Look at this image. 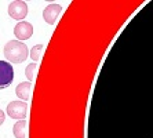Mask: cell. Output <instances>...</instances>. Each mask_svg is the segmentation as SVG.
Here are the masks:
<instances>
[{
	"instance_id": "6da1fadb",
	"label": "cell",
	"mask_w": 153,
	"mask_h": 138,
	"mask_svg": "<svg viewBox=\"0 0 153 138\" xmlns=\"http://www.w3.org/2000/svg\"><path fill=\"white\" fill-rule=\"evenodd\" d=\"M3 51L4 57L7 58L8 62H14V64L24 62L29 55V50L26 44L19 40H10L8 43H6Z\"/></svg>"
},
{
	"instance_id": "7a4b0ae2",
	"label": "cell",
	"mask_w": 153,
	"mask_h": 138,
	"mask_svg": "<svg viewBox=\"0 0 153 138\" xmlns=\"http://www.w3.org/2000/svg\"><path fill=\"white\" fill-rule=\"evenodd\" d=\"M28 113V104L22 102V101H11L7 106V115L13 119L18 120H24Z\"/></svg>"
},
{
	"instance_id": "3957f363",
	"label": "cell",
	"mask_w": 153,
	"mask_h": 138,
	"mask_svg": "<svg viewBox=\"0 0 153 138\" xmlns=\"http://www.w3.org/2000/svg\"><path fill=\"white\" fill-rule=\"evenodd\" d=\"M14 80V69L10 62L0 61V90L7 89Z\"/></svg>"
},
{
	"instance_id": "277c9868",
	"label": "cell",
	"mask_w": 153,
	"mask_h": 138,
	"mask_svg": "<svg viewBox=\"0 0 153 138\" xmlns=\"http://www.w3.org/2000/svg\"><path fill=\"white\" fill-rule=\"evenodd\" d=\"M8 15L13 19H17V21L21 22L28 15V4L25 1H21V0H15V1L10 3V6H8Z\"/></svg>"
},
{
	"instance_id": "5b68a950",
	"label": "cell",
	"mask_w": 153,
	"mask_h": 138,
	"mask_svg": "<svg viewBox=\"0 0 153 138\" xmlns=\"http://www.w3.org/2000/svg\"><path fill=\"white\" fill-rule=\"evenodd\" d=\"M14 35L18 40H26L33 35V26L26 21H21L15 25Z\"/></svg>"
},
{
	"instance_id": "8992f818",
	"label": "cell",
	"mask_w": 153,
	"mask_h": 138,
	"mask_svg": "<svg viewBox=\"0 0 153 138\" xmlns=\"http://www.w3.org/2000/svg\"><path fill=\"white\" fill-rule=\"evenodd\" d=\"M61 11H62V7H61L59 4H57V3L48 4V6L44 8V11H43V19H44L47 24L54 25L55 21H57L58 15L61 14Z\"/></svg>"
},
{
	"instance_id": "52a82bcc",
	"label": "cell",
	"mask_w": 153,
	"mask_h": 138,
	"mask_svg": "<svg viewBox=\"0 0 153 138\" xmlns=\"http://www.w3.org/2000/svg\"><path fill=\"white\" fill-rule=\"evenodd\" d=\"M30 89H32V83L30 81H22L15 87V94L18 98L28 101L30 98Z\"/></svg>"
},
{
	"instance_id": "ba28073f",
	"label": "cell",
	"mask_w": 153,
	"mask_h": 138,
	"mask_svg": "<svg viewBox=\"0 0 153 138\" xmlns=\"http://www.w3.org/2000/svg\"><path fill=\"white\" fill-rule=\"evenodd\" d=\"M15 138H26V122L25 120H19L14 124L13 128Z\"/></svg>"
},
{
	"instance_id": "9c48e42d",
	"label": "cell",
	"mask_w": 153,
	"mask_h": 138,
	"mask_svg": "<svg viewBox=\"0 0 153 138\" xmlns=\"http://www.w3.org/2000/svg\"><path fill=\"white\" fill-rule=\"evenodd\" d=\"M43 48H44L43 44H36V46L32 47V50H30V58L33 60V62H39L42 60Z\"/></svg>"
},
{
	"instance_id": "30bf717a",
	"label": "cell",
	"mask_w": 153,
	"mask_h": 138,
	"mask_svg": "<svg viewBox=\"0 0 153 138\" xmlns=\"http://www.w3.org/2000/svg\"><path fill=\"white\" fill-rule=\"evenodd\" d=\"M36 69H37V64L36 62H33V64L28 65L25 69V75H26V78H28L29 81H32L33 78H35V73H36Z\"/></svg>"
},
{
	"instance_id": "8fae6325",
	"label": "cell",
	"mask_w": 153,
	"mask_h": 138,
	"mask_svg": "<svg viewBox=\"0 0 153 138\" xmlns=\"http://www.w3.org/2000/svg\"><path fill=\"white\" fill-rule=\"evenodd\" d=\"M4 119H6V113H4L3 110L0 109V126L4 123Z\"/></svg>"
}]
</instances>
